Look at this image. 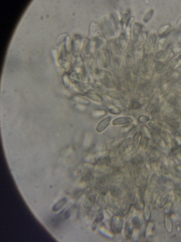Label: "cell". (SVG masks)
<instances>
[{
	"instance_id": "6da1fadb",
	"label": "cell",
	"mask_w": 181,
	"mask_h": 242,
	"mask_svg": "<svg viewBox=\"0 0 181 242\" xmlns=\"http://www.w3.org/2000/svg\"><path fill=\"white\" fill-rule=\"evenodd\" d=\"M111 119H112L111 117L108 116L106 118L102 119V121L98 124V125L96 127L97 132L99 133L103 132L108 126L110 123Z\"/></svg>"
},
{
	"instance_id": "9c48e42d",
	"label": "cell",
	"mask_w": 181,
	"mask_h": 242,
	"mask_svg": "<svg viewBox=\"0 0 181 242\" xmlns=\"http://www.w3.org/2000/svg\"><path fill=\"white\" fill-rule=\"evenodd\" d=\"M178 97H179V98H181V92L180 93H179V95H178Z\"/></svg>"
},
{
	"instance_id": "3957f363",
	"label": "cell",
	"mask_w": 181,
	"mask_h": 242,
	"mask_svg": "<svg viewBox=\"0 0 181 242\" xmlns=\"http://www.w3.org/2000/svg\"><path fill=\"white\" fill-rule=\"evenodd\" d=\"M165 122L168 125L174 129H178L180 127V124L179 122L173 118H166Z\"/></svg>"
},
{
	"instance_id": "5b68a950",
	"label": "cell",
	"mask_w": 181,
	"mask_h": 242,
	"mask_svg": "<svg viewBox=\"0 0 181 242\" xmlns=\"http://www.w3.org/2000/svg\"><path fill=\"white\" fill-rule=\"evenodd\" d=\"M141 107V104L135 100L131 101L129 106V107L131 110H137V109H139Z\"/></svg>"
},
{
	"instance_id": "30bf717a",
	"label": "cell",
	"mask_w": 181,
	"mask_h": 242,
	"mask_svg": "<svg viewBox=\"0 0 181 242\" xmlns=\"http://www.w3.org/2000/svg\"></svg>"
},
{
	"instance_id": "7a4b0ae2",
	"label": "cell",
	"mask_w": 181,
	"mask_h": 242,
	"mask_svg": "<svg viewBox=\"0 0 181 242\" xmlns=\"http://www.w3.org/2000/svg\"><path fill=\"white\" fill-rule=\"evenodd\" d=\"M134 121L133 119L130 117H120L114 119L112 124L114 125H126Z\"/></svg>"
},
{
	"instance_id": "8992f818",
	"label": "cell",
	"mask_w": 181,
	"mask_h": 242,
	"mask_svg": "<svg viewBox=\"0 0 181 242\" xmlns=\"http://www.w3.org/2000/svg\"><path fill=\"white\" fill-rule=\"evenodd\" d=\"M109 112L112 114L118 115L121 112L120 109L116 106H112V107L110 108L109 109Z\"/></svg>"
},
{
	"instance_id": "277c9868",
	"label": "cell",
	"mask_w": 181,
	"mask_h": 242,
	"mask_svg": "<svg viewBox=\"0 0 181 242\" xmlns=\"http://www.w3.org/2000/svg\"><path fill=\"white\" fill-rule=\"evenodd\" d=\"M67 200L65 198H63L62 199L57 203V204L55 205L54 206V208L52 209L54 211H56L57 210L61 209V208H62L63 206L65 205V204L66 203Z\"/></svg>"
},
{
	"instance_id": "52a82bcc",
	"label": "cell",
	"mask_w": 181,
	"mask_h": 242,
	"mask_svg": "<svg viewBox=\"0 0 181 242\" xmlns=\"http://www.w3.org/2000/svg\"><path fill=\"white\" fill-rule=\"evenodd\" d=\"M149 120V116L145 115H141L139 117L138 119L139 121L142 123L147 122Z\"/></svg>"
},
{
	"instance_id": "ba28073f",
	"label": "cell",
	"mask_w": 181,
	"mask_h": 242,
	"mask_svg": "<svg viewBox=\"0 0 181 242\" xmlns=\"http://www.w3.org/2000/svg\"><path fill=\"white\" fill-rule=\"evenodd\" d=\"M130 141H131V139L128 138V139H126L125 140L122 142L121 144V146H120L121 149L124 150V148H126L127 145H128Z\"/></svg>"
}]
</instances>
